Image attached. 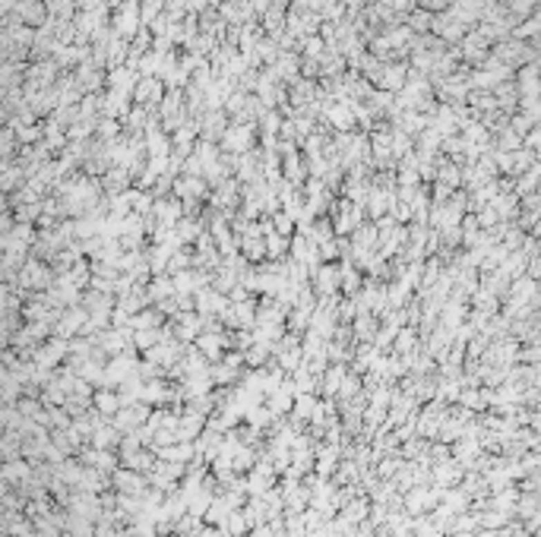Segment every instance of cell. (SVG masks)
<instances>
[{
	"label": "cell",
	"instance_id": "cell-1",
	"mask_svg": "<svg viewBox=\"0 0 541 537\" xmlns=\"http://www.w3.org/2000/svg\"><path fill=\"white\" fill-rule=\"evenodd\" d=\"M98 408H105V411H114V408H117V402H114L111 396H98Z\"/></svg>",
	"mask_w": 541,
	"mask_h": 537
}]
</instances>
